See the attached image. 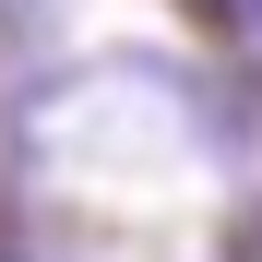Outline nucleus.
I'll list each match as a JSON object with an SVG mask.
<instances>
[{"label":"nucleus","instance_id":"1","mask_svg":"<svg viewBox=\"0 0 262 262\" xmlns=\"http://www.w3.org/2000/svg\"><path fill=\"white\" fill-rule=\"evenodd\" d=\"M227 24H238V36H262V0H227Z\"/></svg>","mask_w":262,"mask_h":262},{"label":"nucleus","instance_id":"2","mask_svg":"<svg viewBox=\"0 0 262 262\" xmlns=\"http://www.w3.org/2000/svg\"><path fill=\"white\" fill-rule=\"evenodd\" d=\"M0 12H24V0H0Z\"/></svg>","mask_w":262,"mask_h":262}]
</instances>
